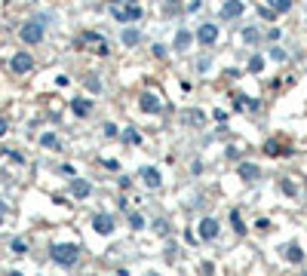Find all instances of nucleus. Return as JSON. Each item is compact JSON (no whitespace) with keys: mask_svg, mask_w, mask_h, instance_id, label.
I'll list each match as a JSON object with an SVG mask.
<instances>
[{"mask_svg":"<svg viewBox=\"0 0 307 276\" xmlns=\"http://www.w3.org/2000/svg\"><path fill=\"white\" fill-rule=\"evenodd\" d=\"M129 184H132V178H129V175H120V187H123V190H126Z\"/></svg>","mask_w":307,"mask_h":276,"instance_id":"obj_41","label":"nucleus"},{"mask_svg":"<svg viewBox=\"0 0 307 276\" xmlns=\"http://www.w3.org/2000/svg\"><path fill=\"white\" fill-rule=\"evenodd\" d=\"M270 9H277V13H286V9L292 6V0H267Z\"/></svg>","mask_w":307,"mask_h":276,"instance_id":"obj_26","label":"nucleus"},{"mask_svg":"<svg viewBox=\"0 0 307 276\" xmlns=\"http://www.w3.org/2000/svg\"><path fill=\"white\" fill-rule=\"evenodd\" d=\"M190 43H194V31H178L175 40H172V49H175V52H185Z\"/></svg>","mask_w":307,"mask_h":276,"instance_id":"obj_13","label":"nucleus"},{"mask_svg":"<svg viewBox=\"0 0 307 276\" xmlns=\"http://www.w3.org/2000/svg\"><path fill=\"white\" fill-rule=\"evenodd\" d=\"M0 157H3V151H0Z\"/></svg>","mask_w":307,"mask_h":276,"instance_id":"obj_44","label":"nucleus"},{"mask_svg":"<svg viewBox=\"0 0 307 276\" xmlns=\"http://www.w3.org/2000/svg\"><path fill=\"white\" fill-rule=\"evenodd\" d=\"M9 71H13V74H31L34 71V55L31 52H16L13 55V59H9Z\"/></svg>","mask_w":307,"mask_h":276,"instance_id":"obj_3","label":"nucleus"},{"mask_svg":"<svg viewBox=\"0 0 307 276\" xmlns=\"http://www.w3.org/2000/svg\"><path fill=\"white\" fill-rule=\"evenodd\" d=\"M215 120L224 123V120H227V111H221V108H218V111H215Z\"/></svg>","mask_w":307,"mask_h":276,"instance_id":"obj_42","label":"nucleus"},{"mask_svg":"<svg viewBox=\"0 0 307 276\" xmlns=\"http://www.w3.org/2000/svg\"><path fill=\"white\" fill-rule=\"evenodd\" d=\"M105 135L114 138V135H117V126H114V123H105Z\"/></svg>","mask_w":307,"mask_h":276,"instance_id":"obj_38","label":"nucleus"},{"mask_svg":"<svg viewBox=\"0 0 307 276\" xmlns=\"http://www.w3.org/2000/svg\"><path fill=\"white\" fill-rule=\"evenodd\" d=\"M6 276H25V273H19V270H9V273H6Z\"/></svg>","mask_w":307,"mask_h":276,"instance_id":"obj_43","label":"nucleus"},{"mask_svg":"<svg viewBox=\"0 0 307 276\" xmlns=\"http://www.w3.org/2000/svg\"><path fill=\"white\" fill-rule=\"evenodd\" d=\"M68 190H71V197H74V200H86V197H93V184L83 181V178L68 181Z\"/></svg>","mask_w":307,"mask_h":276,"instance_id":"obj_9","label":"nucleus"},{"mask_svg":"<svg viewBox=\"0 0 307 276\" xmlns=\"http://www.w3.org/2000/svg\"><path fill=\"white\" fill-rule=\"evenodd\" d=\"M200 9H203V3H200V0H190V3H188V9H185V13H200Z\"/></svg>","mask_w":307,"mask_h":276,"instance_id":"obj_37","label":"nucleus"},{"mask_svg":"<svg viewBox=\"0 0 307 276\" xmlns=\"http://www.w3.org/2000/svg\"><path fill=\"white\" fill-rule=\"evenodd\" d=\"M194 40L203 43V46H212L215 40H218V25H212V22H206V25H200L197 34H194Z\"/></svg>","mask_w":307,"mask_h":276,"instance_id":"obj_5","label":"nucleus"},{"mask_svg":"<svg viewBox=\"0 0 307 276\" xmlns=\"http://www.w3.org/2000/svg\"><path fill=\"white\" fill-rule=\"evenodd\" d=\"M9 246H13V252H19V255H25V252H28V243H25L22 236H16V239H13Z\"/></svg>","mask_w":307,"mask_h":276,"instance_id":"obj_29","label":"nucleus"},{"mask_svg":"<svg viewBox=\"0 0 307 276\" xmlns=\"http://www.w3.org/2000/svg\"><path fill=\"white\" fill-rule=\"evenodd\" d=\"M280 190L286 197H298V184H292V178H280Z\"/></svg>","mask_w":307,"mask_h":276,"instance_id":"obj_18","label":"nucleus"},{"mask_svg":"<svg viewBox=\"0 0 307 276\" xmlns=\"http://www.w3.org/2000/svg\"><path fill=\"white\" fill-rule=\"evenodd\" d=\"M40 144L43 147H59V135H55V132H43L40 135Z\"/></svg>","mask_w":307,"mask_h":276,"instance_id":"obj_24","label":"nucleus"},{"mask_svg":"<svg viewBox=\"0 0 307 276\" xmlns=\"http://www.w3.org/2000/svg\"><path fill=\"white\" fill-rule=\"evenodd\" d=\"M283 255H286V261H289V264H301V261H304V252H301V246H295V243L283 249Z\"/></svg>","mask_w":307,"mask_h":276,"instance_id":"obj_17","label":"nucleus"},{"mask_svg":"<svg viewBox=\"0 0 307 276\" xmlns=\"http://www.w3.org/2000/svg\"><path fill=\"white\" fill-rule=\"evenodd\" d=\"M280 37H283V31H280V28H270V31L264 34V40H267V43H277Z\"/></svg>","mask_w":307,"mask_h":276,"instance_id":"obj_31","label":"nucleus"},{"mask_svg":"<svg viewBox=\"0 0 307 276\" xmlns=\"http://www.w3.org/2000/svg\"><path fill=\"white\" fill-rule=\"evenodd\" d=\"M236 172H240L243 181H258L261 178V166H255V163H240V169H236Z\"/></svg>","mask_w":307,"mask_h":276,"instance_id":"obj_14","label":"nucleus"},{"mask_svg":"<svg viewBox=\"0 0 307 276\" xmlns=\"http://www.w3.org/2000/svg\"><path fill=\"white\" fill-rule=\"evenodd\" d=\"M47 22H49V13H40V16H34V19H28V22H22V28H19L22 43H28V46L40 43L43 34H47Z\"/></svg>","mask_w":307,"mask_h":276,"instance_id":"obj_1","label":"nucleus"},{"mask_svg":"<svg viewBox=\"0 0 307 276\" xmlns=\"http://www.w3.org/2000/svg\"><path fill=\"white\" fill-rule=\"evenodd\" d=\"M120 43L126 46V49L139 46V43H142V31H139V28H123V34H120Z\"/></svg>","mask_w":307,"mask_h":276,"instance_id":"obj_12","label":"nucleus"},{"mask_svg":"<svg viewBox=\"0 0 307 276\" xmlns=\"http://www.w3.org/2000/svg\"><path fill=\"white\" fill-rule=\"evenodd\" d=\"M289 55H286V49H280V46H274V49H270V62H286Z\"/></svg>","mask_w":307,"mask_h":276,"instance_id":"obj_30","label":"nucleus"},{"mask_svg":"<svg viewBox=\"0 0 307 276\" xmlns=\"http://www.w3.org/2000/svg\"><path fill=\"white\" fill-rule=\"evenodd\" d=\"M209 68H212V62H209V59H200V62H197V71H200V74H206Z\"/></svg>","mask_w":307,"mask_h":276,"instance_id":"obj_36","label":"nucleus"},{"mask_svg":"<svg viewBox=\"0 0 307 276\" xmlns=\"http://www.w3.org/2000/svg\"><path fill=\"white\" fill-rule=\"evenodd\" d=\"M264 154H286V147H283L280 141H267L264 144Z\"/></svg>","mask_w":307,"mask_h":276,"instance_id":"obj_28","label":"nucleus"},{"mask_svg":"<svg viewBox=\"0 0 307 276\" xmlns=\"http://www.w3.org/2000/svg\"><path fill=\"white\" fill-rule=\"evenodd\" d=\"M231 224H234V230H236V233H246V224H243V218H240V212H231Z\"/></svg>","mask_w":307,"mask_h":276,"instance_id":"obj_25","label":"nucleus"},{"mask_svg":"<svg viewBox=\"0 0 307 276\" xmlns=\"http://www.w3.org/2000/svg\"><path fill=\"white\" fill-rule=\"evenodd\" d=\"M139 175H142V181H144V184H147V187H151V190H157V187H160V184H163L160 172H157L154 166H142V172H139Z\"/></svg>","mask_w":307,"mask_h":276,"instance_id":"obj_11","label":"nucleus"},{"mask_svg":"<svg viewBox=\"0 0 307 276\" xmlns=\"http://www.w3.org/2000/svg\"><path fill=\"white\" fill-rule=\"evenodd\" d=\"M86 89H89V92H98V95L105 92V86H101V80H98L95 74H89V77H86Z\"/></svg>","mask_w":307,"mask_h":276,"instance_id":"obj_21","label":"nucleus"},{"mask_svg":"<svg viewBox=\"0 0 307 276\" xmlns=\"http://www.w3.org/2000/svg\"><path fill=\"white\" fill-rule=\"evenodd\" d=\"M111 16L117 19V22H123V25H126V22H139L144 13H142V9L135 6V3H129V6H114V9H111Z\"/></svg>","mask_w":307,"mask_h":276,"instance_id":"obj_4","label":"nucleus"},{"mask_svg":"<svg viewBox=\"0 0 307 276\" xmlns=\"http://www.w3.org/2000/svg\"><path fill=\"white\" fill-rule=\"evenodd\" d=\"M71 111H74V117H89L93 101H89V98H74V101H71Z\"/></svg>","mask_w":307,"mask_h":276,"instance_id":"obj_15","label":"nucleus"},{"mask_svg":"<svg viewBox=\"0 0 307 276\" xmlns=\"http://www.w3.org/2000/svg\"><path fill=\"white\" fill-rule=\"evenodd\" d=\"M123 138H126V141H129V144H139V141H142V135H139V132H135V129H126V135H123Z\"/></svg>","mask_w":307,"mask_h":276,"instance_id":"obj_34","label":"nucleus"},{"mask_svg":"<svg viewBox=\"0 0 307 276\" xmlns=\"http://www.w3.org/2000/svg\"><path fill=\"white\" fill-rule=\"evenodd\" d=\"M163 13H166V16H178V13H181V0H166V3H163Z\"/></svg>","mask_w":307,"mask_h":276,"instance_id":"obj_23","label":"nucleus"},{"mask_svg":"<svg viewBox=\"0 0 307 276\" xmlns=\"http://www.w3.org/2000/svg\"><path fill=\"white\" fill-rule=\"evenodd\" d=\"M139 108L144 111V114H151V117H157V114L163 111V101L154 95V92H144V95L139 98Z\"/></svg>","mask_w":307,"mask_h":276,"instance_id":"obj_8","label":"nucleus"},{"mask_svg":"<svg viewBox=\"0 0 307 276\" xmlns=\"http://www.w3.org/2000/svg\"><path fill=\"white\" fill-rule=\"evenodd\" d=\"M243 9H246L243 0H224L218 13H221V19H224V22H234V19H240V16H243Z\"/></svg>","mask_w":307,"mask_h":276,"instance_id":"obj_6","label":"nucleus"},{"mask_svg":"<svg viewBox=\"0 0 307 276\" xmlns=\"http://www.w3.org/2000/svg\"><path fill=\"white\" fill-rule=\"evenodd\" d=\"M154 233H160V236L169 233V221H166V218H157V221H154Z\"/></svg>","mask_w":307,"mask_h":276,"instance_id":"obj_27","label":"nucleus"},{"mask_svg":"<svg viewBox=\"0 0 307 276\" xmlns=\"http://www.w3.org/2000/svg\"><path fill=\"white\" fill-rule=\"evenodd\" d=\"M197 230H200V239H206V243H212V239L218 236V221H215V218H203Z\"/></svg>","mask_w":307,"mask_h":276,"instance_id":"obj_10","label":"nucleus"},{"mask_svg":"<svg viewBox=\"0 0 307 276\" xmlns=\"http://www.w3.org/2000/svg\"><path fill=\"white\" fill-rule=\"evenodd\" d=\"M6 129H9V123H6V117H0V138L6 135Z\"/></svg>","mask_w":307,"mask_h":276,"instance_id":"obj_40","label":"nucleus"},{"mask_svg":"<svg viewBox=\"0 0 307 276\" xmlns=\"http://www.w3.org/2000/svg\"><path fill=\"white\" fill-rule=\"evenodd\" d=\"M151 52L157 55V59H166V52H169V49H166L163 43H154V46H151Z\"/></svg>","mask_w":307,"mask_h":276,"instance_id":"obj_33","label":"nucleus"},{"mask_svg":"<svg viewBox=\"0 0 307 276\" xmlns=\"http://www.w3.org/2000/svg\"><path fill=\"white\" fill-rule=\"evenodd\" d=\"M203 120H206V114H203V111H188L185 114V123H190V126H200Z\"/></svg>","mask_w":307,"mask_h":276,"instance_id":"obj_20","label":"nucleus"},{"mask_svg":"<svg viewBox=\"0 0 307 276\" xmlns=\"http://www.w3.org/2000/svg\"><path fill=\"white\" fill-rule=\"evenodd\" d=\"M240 34H243V43H249V46H258L261 40H264V37H261V31H258L255 25H249V28H243Z\"/></svg>","mask_w":307,"mask_h":276,"instance_id":"obj_16","label":"nucleus"},{"mask_svg":"<svg viewBox=\"0 0 307 276\" xmlns=\"http://www.w3.org/2000/svg\"><path fill=\"white\" fill-rule=\"evenodd\" d=\"M190 172H194V175H200V172H203V163H200V160H194V163H190Z\"/></svg>","mask_w":307,"mask_h":276,"instance_id":"obj_39","label":"nucleus"},{"mask_svg":"<svg viewBox=\"0 0 307 276\" xmlns=\"http://www.w3.org/2000/svg\"><path fill=\"white\" fill-rule=\"evenodd\" d=\"M129 227L132 230H144V215L142 212H129Z\"/></svg>","mask_w":307,"mask_h":276,"instance_id":"obj_22","label":"nucleus"},{"mask_svg":"<svg viewBox=\"0 0 307 276\" xmlns=\"http://www.w3.org/2000/svg\"><path fill=\"white\" fill-rule=\"evenodd\" d=\"M258 13H261V19H267V22H274L280 13H277V9H270V6H264V9H258Z\"/></svg>","mask_w":307,"mask_h":276,"instance_id":"obj_32","label":"nucleus"},{"mask_svg":"<svg viewBox=\"0 0 307 276\" xmlns=\"http://www.w3.org/2000/svg\"><path fill=\"white\" fill-rule=\"evenodd\" d=\"M49 261L59 267H74L80 261V246L77 243H52L49 246Z\"/></svg>","mask_w":307,"mask_h":276,"instance_id":"obj_2","label":"nucleus"},{"mask_svg":"<svg viewBox=\"0 0 307 276\" xmlns=\"http://www.w3.org/2000/svg\"><path fill=\"white\" fill-rule=\"evenodd\" d=\"M93 230H95L98 236H111V233H114V215L98 212V215L93 218Z\"/></svg>","mask_w":307,"mask_h":276,"instance_id":"obj_7","label":"nucleus"},{"mask_svg":"<svg viewBox=\"0 0 307 276\" xmlns=\"http://www.w3.org/2000/svg\"><path fill=\"white\" fill-rule=\"evenodd\" d=\"M264 71V55H252L249 59V74H261Z\"/></svg>","mask_w":307,"mask_h":276,"instance_id":"obj_19","label":"nucleus"},{"mask_svg":"<svg viewBox=\"0 0 307 276\" xmlns=\"http://www.w3.org/2000/svg\"><path fill=\"white\" fill-rule=\"evenodd\" d=\"M200 273H203V276H212V273H215L212 261H203V264H200Z\"/></svg>","mask_w":307,"mask_h":276,"instance_id":"obj_35","label":"nucleus"}]
</instances>
